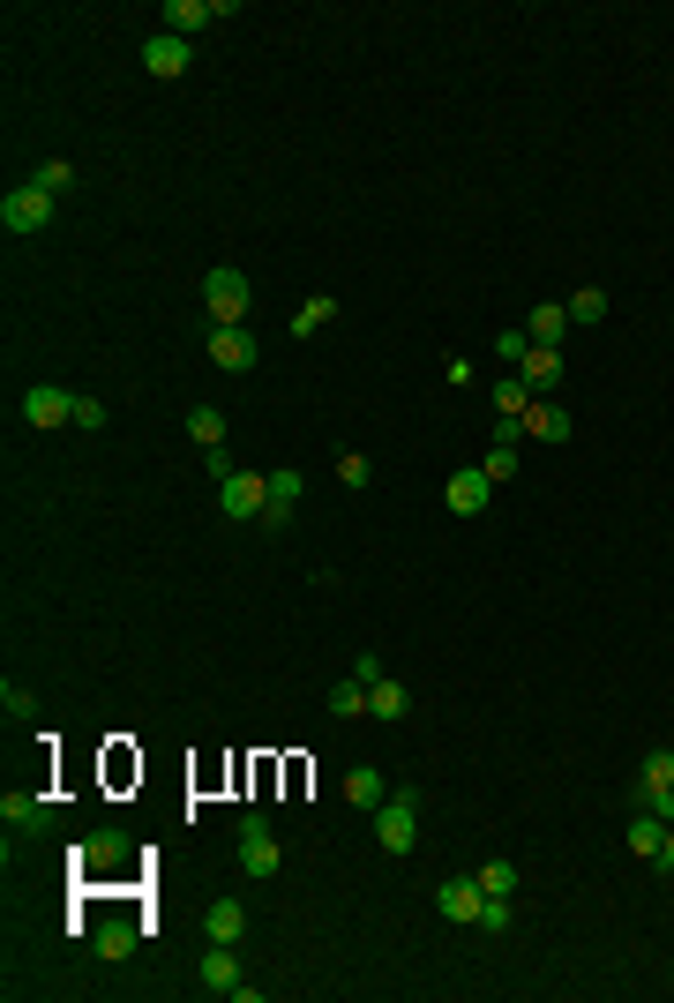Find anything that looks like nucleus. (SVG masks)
Segmentation results:
<instances>
[{
	"label": "nucleus",
	"mask_w": 674,
	"mask_h": 1003,
	"mask_svg": "<svg viewBox=\"0 0 674 1003\" xmlns=\"http://www.w3.org/2000/svg\"><path fill=\"white\" fill-rule=\"evenodd\" d=\"M203 307H211V323L225 330V323H248V307H255V285L233 270V262H217L211 278H203Z\"/></svg>",
	"instance_id": "nucleus-1"
},
{
	"label": "nucleus",
	"mask_w": 674,
	"mask_h": 1003,
	"mask_svg": "<svg viewBox=\"0 0 674 1003\" xmlns=\"http://www.w3.org/2000/svg\"><path fill=\"white\" fill-rule=\"evenodd\" d=\"M53 210H60V195H45L38 180H31V188H8V195H0V225H8L15 240H31V233L53 225Z\"/></svg>",
	"instance_id": "nucleus-2"
},
{
	"label": "nucleus",
	"mask_w": 674,
	"mask_h": 1003,
	"mask_svg": "<svg viewBox=\"0 0 674 1003\" xmlns=\"http://www.w3.org/2000/svg\"><path fill=\"white\" fill-rule=\"evenodd\" d=\"M413 838H420V794H390L375 809V846L382 854H413Z\"/></svg>",
	"instance_id": "nucleus-3"
},
{
	"label": "nucleus",
	"mask_w": 674,
	"mask_h": 1003,
	"mask_svg": "<svg viewBox=\"0 0 674 1003\" xmlns=\"http://www.w3.org/2000/svg\"><path fill=\"white\" fill-rule=\"evenodd\" d=\"M217 509H225L233 525H255V517L270 509V472H233V480H217Z\"/></svg>",
	"instance_id": "nucleus-4"
},
{
	"label": "nucleus",
	"mask_w": 674,
	"mask_h": 1003,
	"mask_svg": "<svg viewBox=\"0 0 674 1003\" xmlns=\"http://www.w3.org/2000/svg\"><path fill=\"white\" fill-rule=\"evenodd\" d=\"M240 869H248V877H278V869H285L278 832H270V816H262V809H255V816H240Z\"/></svg>",
	"instance_id": "nucleus-5"
},
{
	"label": "nucleus",
	"mask_w": 674,
	"mask_h": 1003,
	"mask_svg": "<svg viewBox=\"0 0 674 1003\" xmlns=\"http://www.w3.org/2000/svg\"><path fill=\"white\" fill-rule=\"evenodd\" d=\"M23 427H76V390H60V382L23 390Z\"/></svg>",
	"instance_id": "nucleus-6"
},
{
	"label": "nucleus",
	"mask_w": 674,
	"mask_h": 1003,
	"mask_svg": "<svg viewBox=\"0 0 674 1003\" xmlns=\"http://www.w3.org/2000/svg\"><path fill=\"white\" fill-rule=\"evenodd\" d=\"M255 330L248 323H225V330H211V368H225V375H255Z\"/></svg>",
	"instance_id": "nucleus-7"
},
{
	"label": "nucleus",
	"mask_w": 674,
	"mask_h": 1003,
	"mask_svg": "<svg viewBox=\"0 0 674 1003\" xmlns=\"http://www.w3.org/2000/svg\"><path fill=\"white\" fill-rule=\"evenodd\" d=\"M442 502H450V517H480V509L495 502V480H487L480 464H464V472H450V487H442Z\"/></svg>",
	"instance_id": "nucleus-8"
},
{
	"label": "nucleus",
	"mask_w": 674,
	"mask_h": 1003,
	"mask_svg": "<svg viewBox=\"0 0 674 1003\" xmlns=\"http://www.w3.org/2000/svg\"><path fill=\"white\" fill-rule=\"evenodd\" d=\"M217 15H233V0H166V31H172V38H195V31H211Z\"/></svg>",
	"instance_id": "nucleus-9"
},
{
	"label": "nucleus",
	"mask_w": 674,
	"mask_h": 1003,
	"mask_svg": "<svg viewBox=\"0 0 674 1003\" xmlns=\"http://www.w3.org/2000/svg\"><path fill=\"white\" fill-rule=\"evenodd\" d=\"M480 906H487L480 877H450V883H435V914H442V921H480Z\"/></svg>",
	"instance_id": "nucleus-10"
},
{
	"label": "nucleus",
	"mask_w": 674,
	"mask_h": 1003,
	"mask_svg": "<svg viewBox=\"0 0 674 1003\" xmlns=\"http://www.w3.org/2000/svg\"><path fill=\"white\" fill-rule=\"evenodd\" d=\"M307 495V480H300L293 464H285V472H270V509H262V525H270V532H285V525H293V502Z\"/></svg>",
	"instance_id": "nucleus-11"
},
{
	"label": "nucleus",
	"mask_w": 674,
	"mask_h": 1003,
	"mask_svg": "<svg viewBox=\"0 0 674 1003\" xmlns=\"http://www.w3.org/2000/svg\"><path fill=\"white\" fill-rule=\"evenodd\" d=\"M195 989H211V996H240V959H233V944H217L211 959L195 966Z\"/></svg>",
	"instance_id": "nucleus-12"
},
{
	"label": "nucleus",
	"mask_w": 674,
	"mask_h": 1003,
	"mask_svg": "<svg viewBox=\"0 0 674 1003\" xmlns=\"http://www.w3.org/2000/svg\"><path fill=\"white\" fill-rule=\"evenodd\" d=\"M143 68H150L158 83H172V76H188V38H172V31H158V38L143 45Z\"/></svg>",
	"instance_id": "nucleus-13"
},
{
	"label": "nucleus",
	"mask_w": 674,
	"mask_h": 1003,
	"mask_svg": "<svg viewBox=\"0 0 674 1003\" xmlns=\"http://www.w3.org/2000/svg\"><path fill=\"white\" fill-rule=\"evenodd\" d=\"M525 337H532V345H562V337H570V307H562V300H540V307L525 315Z\"/></svg>",
	"instance_id": "nucleus-14"
},
{
	"label": "nucleus",
	"mask_w": 674,
	"mask_h": 1003,
	"mask_svg": "<svg viewBox=\"0 0 674 1003\" xmlns=\"http://www.w3.org/2000/svg\"><path fill=\"white\" fill-rule=\"evenodd\" d=\"M203 928H211V944H240V936H248V906H240V899H211Z\"/></svg>",
	"instance_id": "nucleus-15"
},
{
	"label": "nucleus",
	"mask_w": 674,
	"mask_h": 1003,
	"mask_svg": "<svg viewBox=\"0 0 674 1003\" xmlns=\"http://www.w3.org/2000/svg\"><path fill=\"white\" fill-rule=\"evenodd\" d=\"M517 375L532 382V397H540V390H554V382H562V345H532Z\"/></svg>",
	"instance_id": "nucleus-16"
},
{
	"label": "nucleus",
	"mask_w": 674,
	"mask_h": 1003,
	"mask_svg": "<svg viewBox=\"0 0 674 1003\" xmlns=\"http://www.w3.org/2000/svg\"><path fill=\"white\" fill-rule=\"evenodd\" d=\"M345 801H352V809H368V816H375L382 801H390V787H382V771H368V764H352V771H345Z\"/></svg>",
	"instance_id": "nucleus-17"
},
{
	"label": "nucleus",
	"mask_w": 674,
	"mask_h": 1003,
	"mask_svg": "<svg viewBox=\"0 0 674 1003\" xmlns=\"http://www.w3.org/2000/svg\"><path fill=\"white\" fill-rule=\"evenodd\" d=\"M121 854H127L121 832H98V838H83V846H76V869H90V877H98V869H113Z\"/></svg>",
	"instance_id": "nucleus-18"
},
{
	"label": "nucleus",
	"mask_w": 674,
	"mask_h": 1003,
	"mask_svg": "<svg viewBox=\"0 0 674 1003\" xmlns=\"http://www.w3.org/2000/svg\"><path fill=\"white\" fill-rule=\"evenodd\" d=\"M660 846H667V816H652V809H637V816H630V854H644V861H660Z\"/></svg>",
	"instance_id": "nucleus-19"
},
{
	"label": "nucleus",
	"mask_w": 674,
	"mask_h": 1003,
	"mask_svg": "<svg viewBox=\"0 0 674 1003\" xmlns=\"http://www.w3.org/2000/svg\"><path fill=\"white\" fill-rule=\"evenodd\" d=\"M368 711H375V719H405V711H413V689L382 674V681H368Z\"/></svg>",
	"instance_id": "nucleus-20"
},
{
	"label": "nucleus",
	"mask_w": 674,
	"mask_h": 1003,
	"mask_svg": "<svg viewBox=\"0 0 674 1003\" xmlns=\"http://www.w3.org/2000/svg\"><path fill=\"white\" fill-rule=\"evenodd\" d=\"M525 435H532V442H570V413H562V405H532V413H525Z\"/></svg>",
	"instance_id": "nucleus-21"
},
{
	"label": "nucleus",
	"mask_w": 674,
	"mask_h": 1003,
	"mask_svg": "<svg viewBox=\"0 0 674 1003\" xmlns=\"http://www.w3.org/2000/svg\"><path fill=\"white\" fill-rule=\"evenodd\" d=\"M135 936H143V921L113 914L105 928H98V951H105V959H127V951H135Z\"/></svg>",
	"instance_id": "nucleus-22"
},
{
	"label": "nucleus",
	"mask_w": 674,
	"mask_h": 1003,
	"mask_svg": "<svg viewBox=\"0 0 674 1003\" xmlns=\"http://www.w3.org/2000/svg\"><path fill=\"white\" fill-rule=\"evenodd\" d=\"M323 323H337V300L330 293H315V300H300V307H293V337H315Z\"/></svg>",
	"instance_id": "nucleus-23"
},
{
	"label": "nucleus",
	"mask_w": 674,
	"mask_h": 1003,
	"mask_svg": "<svg viewBox=\"0 0 674 1003\" xmlns=\"http://www.w3.org/2000/svg\"><path fill=\"white\" fill-rule=\"evenodd\" d=\"M0 816H8V832H15V824H23V832H38L53 809H45L38 794H8V801H0Z\"/></svg>",
	"instance_id": "nucleus-24"
},
{
	"label": "nucleus",
	"mask_w": 674,
	"mask_h": 1003,
	"mask_svg": "<svg viewBox=\"0 0 674 1003\" xmlns=\"http://www.w3.org/2000/svg\"><path fill=\"white\" fill-rule=\"evenodd\" d=\"M532 405H540V397H532V382H525V375H517V382H495V413H503V419H525Z\"/></svg>",
	"instance_id": "nucleus-25"
},
{
	"label": "nucleus",
	"mask_w": 674,
	"mask_h": 1003,
	"mask_svg": "<svg viewBox=\"0 0 674 1003\" xmlns=\"http://www.w3.org/2000/svg\"><path fill=\"white\" fill-rule=\"evenodd\" d=\"M188 435H195L203 450H225V413H217V405H195V413H188Z\"/></svg>",
	"instance_id": "nucleus-26"
},
{
	"label": "nucleus",
	"mask_w": 674,
	"mask_h": 1003,
	"mask_svg": "<svg viewBox=\"0 0 674 1003\" xmlns=\"http://www.w3.org/2000/svg\"><path fill=\"white\" fill-rule=\"evenodd\" d=\"M472 877H480V891H487V899H509V891H517V861H480Z\"/></svg>",
	"instance_id": "nucleus-27"
},
{
	"label": "nucleus",
	"mask_w": 674,
	"mask_h": 1003,
	"mask_svg": "<svg viewBox=\"0 0 674 1003\" xmlns=\"http://www.w3.org/2000/svg\"><path fill=\"white\" fill-rule=\"evenodd\" d=\"M330 711H337V719H360V711H368V681H360V674H352V681H337V689H330Z\"/></svg>",
	"instance_id": "nucleus-28"
},
{
	"label": "nucleus",
	"mask_w": 674,
	"mask_h": 1003,
	"mask_svg": "<svg viewBox=\"0 0 674 1003\" xmlns=\"http://www.w3.org/2000/svg\"><path fill=\"white\" fill-rule=\"evenodd\" d=\"M38 188H45V195H68V188H76V166H68V158H45V166H38Z\"/></svg>",
	"instance_id": "nucleus-29"
},
{
	"label": "nucleus",
	"mask_w": 674,
	"mask_h": 1003,
	"mask_svg": "<svg viewBox=\"0 0 674 1003\" xmlns=\"http://www.w3.org/2000/svg\"><path fill=\"white\" fill-rule=\"evenodd\" d=\"M480 472H487V480H495V487H503L509 472H517V442H495V450H487V458H480Z\"/></svg>",
	"instance_id": "nucleus-30"
},
{
	"label": "nucleus",
	"mask_w": 674,
	"mask_h": 1003,
	"mask_svg": "<svg viewBox=\"0 0 674 1003\" xmlns=\"http://www.w3.org/2000/svg\"><path fill=\"white\" fill-rule=\"evenodd\" d=\"M637 787H674V750H652L644 756V779Z\"/></svg>",
	"instance_id": "nucleus-31"
},
{
	"label": "nucleus",
	"mask_w": 674,
	"mask_h": 1003,
	"mask_svg": "<svg viewBox=\"0 0 674 1003\" xmlns=\"http://www.w3.org/2000/svg\"><path fill=\"white\" fill-rule=\"evenodd\" d=\"M599 315H607V293H599V285H585V293L570 300V323H599Z\"/></svg>",
	"instance_id": "nucleus-32"
},
{
	"label": "nucleus",
	"mask_w": 674,
	"mask_h": 1003,
	"mask_svg": "<svg viewBox=\"0 0 674 1003\" xmlns=\"http://www.w3.org/2000/svg\"><path fill=\"white\" fill-rule=\"evenodd\" d=\"M337 480H345V487H368V480H375V464L360 458V450H345V458H337Z\"/></svg>",
	"instance_id": "nucleus-33"
},
{
	"label": "nucleus",
	"mask_w": 674,
	"mask_h": 1003,
	"mask_svg": "<svg viewBox=\"0 0 674 1003\" xmlns=\"http://www.w3.org/2000/svg\"><path fill=\"white\" fill-rule=\"evenodd\" d=\"M637 809H652V816L674 824V787H637Z\"/></svg>",
	"instance_id": "nucleus-34"
},
{
	"label": "nucleus",
	"mask_w": 674,
	"mask_h": 1003,
	"mask_svg": "<svg viewBox=\"0 0 674 1003\" xmlns=\"http://www.w3.org/2000/svg\"><path fill=\"white\" fill-rule=\"evenodd\" d=\"M472 928H487V936H503V928H509V899H487V906H480V921H472Z\"/></svg>",
	"instance_id": "nucleus-35"
},
{
	"label": "nucleus",
	"mask_w": 674,
	"mask_h": 1003,
	"mask_svg": "<svg viewBox=\"0 0 674 1003\" xmlns=\"http://www.w3.org/2000/svg\"><path fill=\"white\" fill-rule=\"evenodd\" d=\"M31 705H38V697H31V689H15V681H8V689H0V711H8V719H31Z\"/></svg>",
	"instance_id": "nucleus-36"
},
{
	"label": "nucleus",
	"mask_w": 674,
	"mask_h": 1003,
	"mask_svg": "<svg viewBox=\"0 0 674 1003\" xmlns=\"http://www.w3.org/2000/svg\"><path fill=\"white\" fill-rule=\"evenodd\" d=\"M495 352H503V360H517V368H525V352H532V337H525V330H503V337H495Z\"/></svg>",
	"instance_id": "nucleus-37"
},
{
	"label": "nucleus",
	"mask_w": 674,
	"mask_h": 1003,
	"mask_svg": "<svg viewBox=\"0 0 674 1003\" xmlns=\"http://www.w3.org/2000/svg\"><path fill=\"white\" fill-rule=\"evenodd\" d=\"M76 427L98 435V427H105V405H98V397H76Z\"/></svg>",
	"instance_id": "nucleus-38"
},
{
	"label": "nucleus",
	"mask_w": 674,
	"mask_h": 1003,
	"mask_svg": "<svg viewBox=\"0 0 674 1003\" xmlns=\"http://www.w3.org/2000/svg\"><path fill=\"white\" fill-rule=\"evenodd\" d=\"M660 869L674 877V824H667V846H660Z\"/></svg>",
	"instance_id": "nucleus-39"
}]
</instances>
